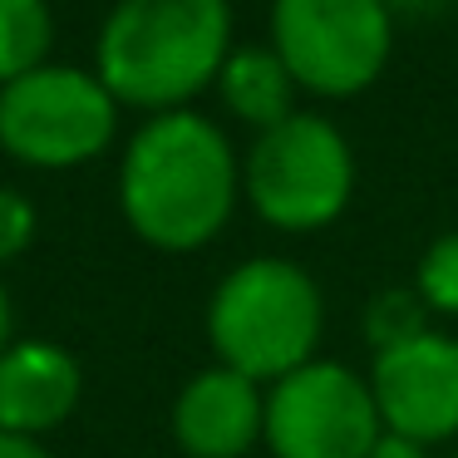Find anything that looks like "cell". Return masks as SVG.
I'll list each match as a JSON object with an SVG mask.
<instances>
[{"label":"cell","mask_w":458,"mask_h":458,"mask_svg":"<svg viewBox=\"0 0 458 458\" xmlns=\"http://www.w3.org/2000/svg\"><path fill=\"white\" fill-rule=\"evenodd\" d=\"M242 163L198 109L153 114L119 163V208L133 237L158 251H198L232 222Z\"/></svg>","instance_id":"obj_1"},{"label":"cell","mask_w":458,"mask_h":458,"mask_svg":"<svg viewBox=\"0 0 458 458\" xmlns=\"http://www.w3.org/2000/svg\"><path fill=\"white\" fill-rule=\"evenodd\" d=\"M227 55V0H119L94 45V74L129 109L173 114L217 84Z\"/></svg>","instance_id":"obj_2"},{"label":"cell","mask_w":458,"mask_h":458,"mask_svg":"<svg viewBox=\"0 0 458 458\" xmlns=\"http://www.w3.org/2000/svg\"><path fill=\"white\" fill-rule=\"evenodd\" d=\"M326 326V301L310 271L286 257H251L222 276L208 301V340L217 365L257 385L310 365Z\"/></svg>","instance_id":"obj_3"},{"label":"cell","mask_w":458,"mask_h":458,"mask_svg":"<svg viewBox=\"0 0 458 458\" xmlns=\"http://www.w3.org/2000/svg\"><path fill=\"white\" fill-rule=\"evenodd\" d=\"M242 192L267 227L320 232L350 208L355 153L330 119L291 114L276 129L257 133L242 163Z\"/></svg>","instance_id":"obj_4"},{"label":"cell","mask_w":458,"mask_h":458,"mask_svg":"<svg viewBox=\"0 0 458 458\" xmlns=\"http://www.w3.org/2000/svg\"><path fill=\"white\" fill-rule=\"evenodd\" d=\"M394 15L385 0H276L271 50L320 99H355L385 74Z\"/></svg>","instance_id":"obj_5"},{"label":"cell","mask_w":458,"mask_h":458,"mask_svg":"<svg viewBox=\"0 0 458 458\" xmlns=\"http://www.w3.org/2000/svg\"><path fill=\"white\" fill-rule=\"evenodd\" d=\"M119 99L99 74L40 64L0 89V148L25 168H80L114 143Z\"/></svg>","instance_id":"obj_6"},{"label":"cell","mask_w":458,"mask_h":458,"mask_svg":"<svg viewBox=\"0 0 458 458\" xmlns=\"http://www.w3.org/2000/svg\"><path fill=\"white\" fill-rule=\"evenodd\" d=\"M379 434L385 424L369 379L340 360H310L267 389L261 444L271 458H365Z\"/></svg>","instance_id":"obj_7"},{"label":"cell","mask_w":458,"mask_h":458,"mask_svg":"<svg viewBox=\"0 0 458 458\" xmlns=\"http://www.w3.org/2000/svg\"><path fill=\"white\" fill-rule=\"evenodd\" d=\"M365 379L385 434H399L424 448L458 434V340L454 335L424 330L409 345L375 355Z\"/></svg>","instance_id":"obj_8"},{"label":"cell","mask_w":458,"mask_h":458,"mask_svg":"<svg viewBox=\"0 0 458 458\" xmlns=\"http://www.w3.org/2000/svg\"><path fill=\"white\" fill-rule=\"evenodd\" d=\"M267 434V394L242 369L212 365L173 399V438L188 458H247Z\"/></svg>","instance_id":"obj_9"},{"label":"cell","mask_w":458,"mask_h":458,"mask_svg":"<svg viewBox=\"0 0 458 458\" xmlns=\"http://www.w3.org/2000/svg\"><path fill=\"white\" fill-rule=\"evenodd\" d=\"M80 360L55 340H11L0 350V428L45 438L80 409Z\"/></svg>","instance_id":"obj_10"},{"label":"cell","mask_w":458,"mask_h":458,"mask_svg":"<svg viewBox=\"0 0 458 458\" xmlns=\"http://www.w3.org/2000/svg\"><path fill=\"white\" fill-rule=\"evenodd\" d=\"M222 104L237 114L242 123H251L257 133L276 129L281 119L296 114V89L291 70L281 64L276 50H261V45H247V50H232L227 64L217 74Z\"/></svg>","instance_id":"obj_11"},{"label":"cell","mask_w":458,"mask_h":458,"mask_svg":"<svg viewBox=\"0 0 458 458\" xmlns=\"http://www.w3.org/2000/svg\"><path fill=\"white\" fill-rule=\"evenodd\" d=\"M55 45V15L45 0H0V89L40 70Z\"/></svg>","instance_id":"obj_12"},{"label":"cell","mask_w":458,"mask_h":458,"mask_svg":"<svg viewBox=\"0 0 458 458\" xmlns=\"http://www.w3.org/2000/svg\"><path fill=\"white\" fill-rule=\"evenodd\" d=\"M428 316H434V310L424 306V296H419L414 286L379 291V296L365 306V345H369V355L399 350V345H409V340H419L424 330H434Z\"/></svg>","instance_id":"obj_13"},{"label":"cell","mask_w":458,"mask_h":458,"mask_svg":"<svg viewBox=\"0 0 458 458\" xmlns=\"http://www.w3.org/2000/svg\"><path fill=\"white\" fill-rule=\"evenodd\" d=\"M414 291L424 296V306L434 316H458V232H444V237L428 242Z\"/></svg>","instance_id":"obj_14"},{"label":"cell","mask_w":458,"mask_h":458,"mask_svg":"<svg viewBox=\"0 0 458 458\" xmlns=\"http://www.w3.org/2000/svg\"><path fill=\"white\" fill-rule=\"evenodd\" d=\"M35 242V202L15 188H0V267L25 257Z\"/></svg>","instance_id":"obj_15"},{"label":"cell","mask_w":458,"mask_h":458,"mask_svg":"<svg viewBox=\"0 0 458 458\" xmlns=\"http://www.w3.org/2000/svg\"><path fill=\"white\" fill-rule=\"evenodd\" d=\"M0 458H55L40 438H25V434H5L0 428Z\"/></svg>","instance_id":"obj_16"},{"label":"cell","mask_w":458,"mask_h":458,"mask_svg":"<svg viewBox=\"0 0 458 458\" xmlns=\"http://www.w3.org/2000/svg\"><path fill=\"white\" fill-rule=\"evenodd\" d=\"M365 458H428V454H424V444H409V438H399V434H379V444L369 448Z\"/></svg>","instance_id":"obj_17"},{"label":"cell","mask_w":458,"mask_h":458,"mask_svg":"<svg viewBox=\"0 0 458 458\" xmlns=\"http://www.w3.org/2000/svg\"><path fill=\"white\" fill-rule=\"evenodd\" d=\"M454 0H385V11L389 15H438L448 11Z\"/></svg>","instance_id":"obj_18"},{"label":"cell","mask_w":458,"mask_h":458,"mask_svg":"<svg viewBox=\"0 0 458 458\" xmlns=\"http://www.w3.org/2000/svg\"><path fill=\"white\" fill-rule=\"evenodd\" d=\"M11 345V291H5V281H0V350Z\"/></svg>","instance_id":"obj_19"}]
</instances>
